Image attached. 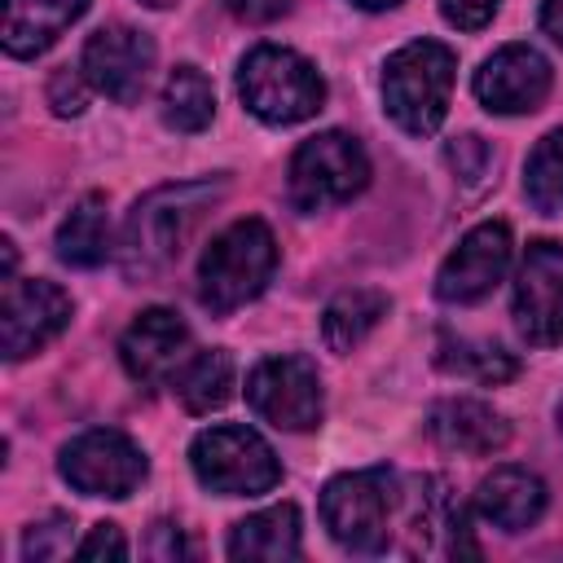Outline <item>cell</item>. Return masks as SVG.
<instances>
[{
	"mask_svg": "<svg viewBox=\"0 0 563 563\" xmlns=\"http://www.w3.org/2000/svg\"><path fill=\"white\" fill-rule=\"evenodd\" d=\"M224 180H185V185H163L154 194H145L128 224H123V273L128 277H154L163 273L176 255L180 242L189 238V229L198 224V216L220 198Z\"/></svg>",
	"mask_w": 563,
	"mask_h": 563,
	"instance_id": "6da1fadb",
	"label": "cell"
},
{
	"mask_svg": "<svg viewBox=\"0 0 563 563\" xmlns=\"http://www.w3.org/2000/svg\"><path fill=\"white\" fill-rule=\"evenodd\" d=\"M277 268V242L273 229L255 216L229 224L211 238V246L198 260V299L211 312H233L251 303Z\"/></svg>",
	"mask_w": 563,
	"mask_h": 563,
	"instance_id": "7a4b0ae2",
	"label": "cell"
},
{
	"mask_svg": "<svg viewBox=\"0 0 563 563\" xmlns=\"http://www.w3.org/2000/svg\"><path fill=\"white\" fill-rule=\"evenodd\" d=\"M453 70H457V57L440 40H413V44L396 48L383 70L387 114L409 136L435 132L444 123V110L453 97Z\"/></svg>",
	"mask_w": 563,
	"mask_h": 563,
	"instance_id": "3957f363",
	"label": "cell"
},
{
	"mask_svg": "<svg viewBox=\"0 0 563 563\" xmlns=\"http://www.w3.org/2000/svg\"><path fill=\"white\" fill-rule=\"evenodd\" d=\"M238 92L255 119L277 123V128L312 119L325 101V84H321L317 66L282 44H260L242 57Z\"/></svg>",
	"mask_w": 563,
	"mask_h": 563,
	"instance_id": "277c9868",
	"label": "cell"
},
{
	"mask_svg": "<svg viewBox=\"0 0 563 563\" xmlns=\"http://www.w3.org/2000/svg\"><path fill=\"white\" fill-rule=\"evenodd\" d=\"M396 510V475L387 466L334 475L321 488V519L330 537L352 554H383L391 537Z\"/></svg>",
	"mask_w": 563,
	"mask_h": 563,
	"instance_id": "5b68a950",
	"label": "cell"
},
{
	"mask_svg": "<svg viewBox=\"0 0 563 563\" xmlns=\"http://www.w3.org/2000/svg\"><path fill=\"white\" fill-rule=\"evenodd\" d=\"M189 462H194V475L220 497H255L282 479V466L268 440L238 422L198 431L189 444Z\"/></svg>",
	"mask_w": 563,
	"mask_h": 563,
	"instance_id": "8992f818",
	"label": "cell"
},
{
	"mask_svg": "<svg viewBox=\"0 0 563 563\" xmlns=\"http://www.w3.org/2000/svg\"><path fill=\"white\" fill-rule=\"evenodd\" d=\"M369 185V158L347 132H317L290 158V202L295 211H325L356 198Z\"/></svg>",
	"mask_w": 563,
	"mask_h": 563,
	"instance_id": "52a82bcc",
	"label": "cell"
},
{
	"mask_svg": "<svg viewBox=\"0 0 563 563\" xmlns=\"http://www.w3.org/2000/svg\"><path fill=\"white\" fill-rule=\"evenodd\" d=\"M57 471L70 488H79L84 497H132L145 479V453L136 440H128L114 427H92L84 435H75L62 457Z\"/></svg>",
	"mask_w": 563,
	"mask_h": 563,
	"instance_id": "ba28073f",
	"label": "cell"
},
{
	"mask_svg": "<svg viewBox=\"0 0 563 563\" xmlns=\"http://www.w3.org/2000/svg\"><path fill=\"white\" fill-rule=\"evenodd\" d=\"M251 409L277 431H312L321 422V378L317 365L299 352L264 356L246 378Z\"/></svg>",
	"mask_w": 563,
	"mask_h": 563,
	"instance_id": "9c48e42d",
	"label": "cell"
},
{
	"mask_svg": "<svg viewBox=\"0 0 563 563\" xmlns=\"http://www.w3.org/2000/svg\"><path fill=\"white\" fill-rule=\"evenodd\" d=\"M515 325L532 347L563 339V246L550 238L528 242L515 277Z\"/></svg>",
	"mask_w": 563,
	"mask_h": 563,
	"instance_id": "30bf717a",
	"label": "cell"
},
{
	"mask_svg": "<svg viewBox=\"0 0 563 563\" xmlns=\"http://www.w3.org/2000/svg\"><path fill=\"white\" fill-rule=\"evenodd\" d=\"M70 321V299L62 286L44 277H9L4 303H0V343L9 361H22L40 352L48 339H57Z\"/></svg>",
	"mask_w": 563,
	"mask_h": 563,
	"instance_id": "8fae6325",
	"label": "cell"
},
{
	"mask_svg": "<svg viewBox=\"0 0 563 563\" xmlns=\"http://www.w3.org/2000/svg\"><path fill=\"white\" fill-rule=\"evenodd\" d=\"M79 70L88 75V84L97 92H106L119 106H132L150 84L154 40L145 31H136V26H123V22L119 26H101V31L88 35Z\"/></svg>",
	"mask_w": 563,
	"mask_h": 563,
	"instance_id": "7c38bea8",
	"label": "cell"
},
{
	"mask_svg": "<svg viewBox=\"0 0 563 563\" xmlns=\"http://www.w3.org/2000/svg\"><path fill=\"white\" fill-rule=\"evenodd\" d=\"M506 264H510V229L501 220H484L440 264L435 295L444 303H475L501 282Z\"/></svg>",
	"mask_w": 563,
	"mask_h": 563,
	"instance_id": "4fadbf2b",
	"label": "cell"
},
{
	"mask_svg": "<svg viewBox=\"0 0 563 563\" xmlns=\"http://www.w3.org/2000/svg\"><path fill=\"white\" fill-rule=\"evenodd\" d=\"M475 97L493 114H532L550 97V62L532 44H506L475 70Z\"/></svg>",
	"mask_w": 563,
	"mask_h": 563,
	"instance_id": "5bb4252c",
	"label": "cell"
},
{
	"mask_svg": "<svg viewBox=\"0 0 563 563\" xmlns=\"http://www.w3.org/2000/svg\"><path fill=\"white\" fill-rule=\"evenodd\" d=\"M189 352V325L180 321V312L172 308H145L119 339V356H123V369L154 387L163 378L176 374V365L185 361Z\"/></svg>",
	"mask_w": 563,
	"mask_h": 563,
	"instance_id": "9a60e30c",
	"label": "cell"
},
{
	"mask_svg": "<svg viewBox=\"0 0 563 563\" xmlns=\"http://www.w3.org/2000/svg\"><path fill=\"white\" fill-rule=\"evenodd\" d=\"M427 431H431V440H435L440 449H449V453H471V457L497 453V449H506V440H510V422H506L493 405L466 400V396L440 400V405L431 409V418H427Z\"/></svg>",
	"mask_w": 563,
	"mask_h": 563,
	"instance_id": "2e32d148",
	"label": "cell"
},
{
	"mask_svg": "<svg viewBox=\"0 0 563 563\" xmlns=\"http://www.w3.org/2000/svg\"><path fill=\"white\" fill-rule=\"evenodd\" d=\"M475 510L501 532H523L545 510V484L523 466H497L493 475L479 479Z\"/></svg>",
	"mask_w": 563,
	"mask_h": 563,
	"instance_id": "e0dca14e",
	"label": "cell"
},
{
	"mask_svg": "<svg viewBox=\"0 0 563 563\" xmlns=\"http://www.w3.org/2000/svg\"><path fill=\"white\" fill-rule=\"evenodd\" d=\"M88 0H4V53L35 57L44 53L75 18H84Z\"/></svg>",
	"mask_w": 563,
	"mask_h": 563,
	"instance_id": "ac0fdd59",
	"label": "cell"
},
{
	"mask_svg": "<svg viewBox=\"0 0 563 563\" xmlns=\"http://www.w3.org/2000/svg\"><path fill=\"white\" fill-rule=\"evenodd\" d=\"M229 554L233 559H260V563H282L299 554V510L290 501L268 506L260 515H246L229 532Z\"/></svg>",
	"mask_w": 563,
	"mask_h": 563,
	"instance_id": "d6986e66",
	"label": "cell"
},
{
	"mask_svg": "<svg viewBox=\"0 0 563 563\" xmlns=\"http://www.w3.org/2000/svg\"><path fill=\"white\" fill-rule=\"evenodd\" d=\"M391 299L374 286H352V290H339L325 312H321V339L330 352H352L365 343V334L387 317Z\"/></svg>",
	"mask_w": 563,
	"mask_h": 563,
	"instance_id": "ffe728a7",
	"label": "cell"
},
{
	"mask_svg": "<svg viewBox=\"0 0 563 563\" xmlns=\"http://www.w3.org/2000/svg\"><path fill=\"white\" fill-rule=\"evenodd\" d=\"M110 251V220H106V198L88 194L75 202V211L57 229V260L75 268H97Z\"/></svg>",
	"mask_w": 563,
	"mask_h": 563,
	"instance_id": "44dd1931",
	"label": "cell"
},
{
	"mask_svg": "<svg viewBox=\"0 0 563 563\" xmlns=\"http://www.w3.org/2000/svg\"><path fill=\"white\" fill-rule=\"evenodd\" d=\"M216 114V92L198 66H176L163 84V123L176 132H202Z\"/></svg>",
	"mask_w": 563,
	"mask_h": 563,
	"instance_id": "7402d4cb",
	"label": "cell"
},
{
	"mask_svg": "<svg viewBox=\"0 0 563 563\" xmlns=\"http://www.w3.org/2000/svg\"><path fill=\"white\" fill-rule=\"evenodd\" d=\"M435 361H440V369L462 374V378H475V383H510L519 374V361L506 347L475 343V339H453V334H440Z\"/></svg>",
	"mask_w": 563,
	"mask_h": 563,
	"instance_id": "603a6c76",
	"label": "cell"
},
{
	"mask_svg": "<svg viewBox=\"0 0 563 563\" xmlns=\"http://www.w3.org/2000/svg\"><path fill=\"white\" fill-rule=\"evenodd\" d=\"M176 391H180V405H185L189 413H211V409H220V405L233 396V356L220 352V347L198 352V356L185 365Z\"/></svg>",
	"mask_w": 563,
	"mask_h": 563,
	"instance_id": "cb8c5ba5",
	"label": "cell"
},
{
	"mask_svg": "<svg viewBox=\"0 0 563 563\" xmlns=\"http://www.w3.org/2000/svg\"><path fill=\"white\" fill-rule=\"evenodd\" d=\"M523 194L541 216L563 211V128L545 132L523 167Z\"/></svg>",
	"mask_w": 563,
	"mask_h": 563,
	"instance_id": "d4e9b609",
	"label": "cell"
},
{
	"mask_svg": "<svg viewBox=\"0 0 563 563\" xmlns=\"http://www.w3.org/2000/svg\"><path fill=\"white\" fill-rule=\"evenodd\" d=\"M75 523L66 519V515H48L44 523H31V532H26V541H22V554L31 559V563H48V559H62V554H70L75 550V532H70Z\"/></svg>",
	"mask_w": 563,
	"mask_h": 563,
	"instance_id": "484cf974",
	"label": "cell"
},
{
	"mask_svg": "<svg viewBox=\"0 0 563 563\" xmlns=\"http://www.w3.org/2000/svg\"><path fill=\"white\" fill-rule=\"evenodd\" d=\"M444 158H449V167L457 172V180H462L466 189H479V185L488 180L493 154H488V145H484L479 136H457V141H449Z\"/></svg>",
	"mask_w": 563,
	"mask_h": 563,
	"instance_id": "4316f807",
	"label": "cell"
},
{
	"mask_svg": "<svg viewBox=\"0 0 563 563\" xmlns=\"http://www.w3.org/2000/svg\"><path fill=\"white\" fill-rule=\"evenodd\" d=\"M48 106L57 114H79L88 106V75L84 70H70V66L53 70V79H48Z\"/></svg>",
	"mask_w": 563,
	"mask_h": 563,
	"instance_id": "83f0119b",
	"label": "cell"
},
{
	"mask_svg": "<svg viewBox=\"0 0 563 563\" xmlns=\"http://www.w3.org/2000/svg\"><path fill=\"white\" fill-rule=\"evenodd\" d=\"M79 559H123L128 545H123V532L114 523H97L79 545H75Z\"/></svg>",
	"mask_w": 563,
	"mask_h": 563,
	"instance_id": "f1b7e54d",
	"label": "cell"
},
{
	"mask_svg": "<svg viewBox=\"0 0 563 563\" xmlns=\"http://www.w3.org/2000/svg\"><path fill=\"white\" fill-rule=\"evenodd\" d=\"M440 13L462 31H479L497 13V0H440Z\"/></svg>",
	"mask_w": 563,
	"mask_h": 563,
	"instance_id": "f546056e",
	"label": "cell"
},
{
	"mask_svg": "<svg viewBox=\"0 0 563 563\" xmlns=\"http://www.w3.org/2000/svg\"><path fill=\"white\" fill-rule=\"evenodd\" d=\"M229 13L242 22H277L290 13V0H229Z\"/></svg>",
	"mask_w": 563,
	"mask_h": 563,
	"instance_id": "4dcf8cb0",
	"label": "cell"
},
{
	"mask_svg": "<svg viewBox=\"0 0 563 563\" xmlns=\"http://www.w3.org/2000/svg\"><path fill=\"white\" fill-rule=\"evenodd\" d=\"M150 554H154V559H176V554H185L180 532H176L172 523H158V528H154V545H150Z\"/></svg>",
	"mask_w": 563,
	"mask_h": 563,
	"instance_id": "1f68e13d",
	"label": "cell"
},
{
	"mask_svg": "<svg viewBox=\"0 0 563 563\" xmlns=\"http://www.w3.org/2000/svg\"><path fill=\"white\" fill-rule=\"evenodd\" d=\"M541 31H545L554 44H563V0H545V4H541Z\"/></svg>",
	"mask_w": 563,
	"mask_h": 563,
	"instance_id": "d6a6232c",
	"label": "cell"
},
{
	"mask_svg": "<svg viewBox=\"0 0 563 563\" xmlns=\"http://www.w3.org/2000/svg\"><path fill=\"white\" fill-rule=\"evenodd\" d=\"M356 9H369V13H378V9H396L400 0H352Z\"/></svg>",
	"mask_w": 563,
	"mask_h": 563,
	"instance_id": "836d02e7",
	"label": "cell"
},
{
	"mask_svg": "<svg viewBox=\"0 0 563 563\" xmlns=\"http://www.w3.org/2000/svg\"><path fill=\"white\" fill-rule=\"evenodd\" d=\"M145 4H154V9H167V4H176V0H145Z\"/></svg>",
	"mask_w": 563,
	"mask_h": 563,
	"instance_id": "e575fe53",
	"label": "cell"
},
{
	"mask_svg": "<svg viewBox=\"0 0 563 563\" xmlns=\"http://www.w3.org/2000/svg\"><path fill=\"white\" fill-rule=\"evenodd\" d=\"M559 435H563V400H559Z\"/></svg>",
	"mask_w": 563,
	"mask_h": 563,
	"instance_id": "d590c367",
	"label": "cell"
}]
</instances>
